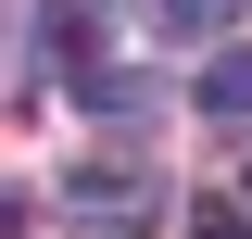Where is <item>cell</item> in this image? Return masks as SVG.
Returning <instances> with one entry per match:
<instances>
[{
	"label": "cell",
	"instance_id": "4",
	"mask_svg": "<svg viewBox=\"0 0 252 239\" xmlns=\"http://www.w3.org/2000/svg\"><path fill=\"white\" fill-rule=\"evenodd\" d=\"M227 13H240V0H164V38H215Z\"/></svg>",
	"mask_w": 252,
	"mask_h": 239
},
{
	"label": "cell",
	"instance_id": "1",
	"mask_svg": "<svg viewBox=\"0 0 252 239\" xmlns=\"http://www.w3.org/2000/svg\"><path fill=\"white\" fill-rule=\"evenodd\" d=\"M76 214H89L101 239H139V227L164 214V189H152V177H114V164H101V177H76Z\"/></svg>",
	"mask_w": 252,
	"mask_h": 239
},
{
	"label": "cell",
	"instance_id": "5",
	"mask_svg": "<svg viewBox=\"0 0 252 239\" xmlns=\"http://www.w3.org/2000/svg\"><path fill=\"white\" fill-rule=\"evenodd\" d=\"M189 239H252V214H189Z\"/></svg>",
	"mask_w": 252,
	"mask_h": 239
},
{
	"label": "cell",
	"instance_id": "2",
	"mask_svg": "<svg viewBox=\"0 0 252 239\" xmlns=\"http://www.w3.org/2000/svg\"><path fill=\"white\" fill-rule=\"evenodd\" d=\"M189 101H202V114H215V126H252V51H215V63H202V89H189Z\"/></svg>",
	"mask_w": 252,
	"mask_h": 239
},
{
	"label": "cell",
	"instance_id": "3",
	"mask_svg": "<svg viewBox=\"0 0 252 239\" xmlns=\"http://www.w3.org/2000/svg\"><path fill=\"white\" fill-rule=\"evenodd\" d=\"M89 114H114V126H139V114H152V76H89Z\"/></svg>",
	"mask_w": 252,
	"mask_h": 239
}]
</instances>
